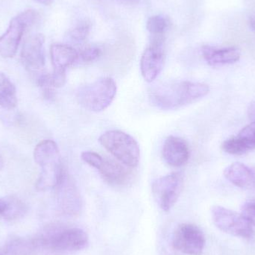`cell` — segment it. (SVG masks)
I'll return each mask as SVG.
<instances>
[{"mask_svg": "<svg viewBox=\"0 0 255 255\" xmlns=\"http://www.w3.org/2000/svg\"><path fill=\"white\" fill-rule=\"evenodd\" d=\"M209 91V86L204 83L172 81L154 87L149 92V100L160 110H176L203 98Z\"/></svg>", "mask_w": 255, "mask_h": 255, "instance_id": "6da1fadb", "label": "cell"}, {"mask_svg": "<svg viewBox=\"0 0 255 255\" xmlns=\"http://www.w3.org/2000/svg\"><path fill=\"white\" fill-rule=\"evenodd\" d=\"M34 157L41 169L36 189L38 191H46L58 187L65 174L56 142L51 139L42 141L34 148Z\"/></svg>", "mask_w": 255, "mask_h": 255, "instance_id": "7a4b0ae2", "label": "cell"}, {"mask_svg": "<svg viewBox=\"0 0 255 255\" xmlns=\"http://www.w3.org/2000/svg\"><path fill=\"white\" fill-rule=\"evenodd\" d=\"M37 246L56 252H76L89 244L88 234L79 228H67L60 225L47 226L37 239Z\"/></svg>", "mask_w": 255, "mask_h": 255, "instance_id": "3957f363", "label": "cell"}, {"mask_svg": "<svg viewBox=\"0 0 255 255\" xmlns=\"http://www.w3.org/2000/svg\"><path fill=\"white\" fill-rule=\"evenodd\" d=\"M117 91L118 86L114 79L102 77L79 88L76 92V100L85 110L98 113L111 106Z\"/></svg>", "mask_w": 255, "mask_h": 255, "instance_id": "277c9868", "label": "cell"}, {"mask_svg": "<svg viewBox=\"0 0 255 255\" xmlns=\"http://www.w3.org/2000/svg\"><path fill=\"white\" fill-rule=\"evenodd\" d=\"M100 143L120 163L129 168L139 164L140 149L136 139L121 130H110L99 138Z\"/></svg>", "mask_w": 255, "mask_h": 255, "instance_id": "5b68a950", "label": "cell"}, {"mask_svg": "<svg viewBox=\"0 0 255 255\" xmlns=\"http://www.w3.org/2000/svg\"><path fill=\"white\" fill-rule=\"evenodd\" d=\"M81 158L87 164L97 169L109 185L121 187L127 184L130 179V171L120 162L103 157L94 151H84L81 154Z\"/></svg>", "mask_w": 255, "mask_h": 255, "instance_id": "8992f818", "label": "cell"}, {"mask_svg": "<svg viewBox=\"0 0 255 255\" xmlns=\"http://www.w3.org/2000/svg\"><path fill=\"white\" fill-rule=\"evenodd\" d=\"M184 187V175L172 172L156 179L151 185V193L162 211L168 212L178 202Z\"/></svg>", "mask_w": 255, "mask_h": 255, "instance_id": "52a82bcc", "label": "cell"}, {"mask_svg": "<svg viewBox=\"0 0 255 255\" xmlns=\"http://www.w3.org/2000/svg\"><path fill=\"white\" fill-rule=\"evenodd\" d=\"M35 18L34 10H27L10 20L7 29L0 37V55L2 58L15 56L25 29L34 22Z\"/></svg>", "mask_w": 255, "mask_h": 255, "instance_id": "ba28073f", "label": "cell"}, {"mask_svg": "<svg viewBox=\"0 0 255 255\" xmlns=\"http://www.w3.org/2000/svg\"><path fill=\"white\" fill-rule=\"evenodd\" d=\"M214 225L224 233L244 239H251L254 229L241 214L222 206L213 207L211 210Z\"/></svg>", "mask_w": 255, "mask_h": 255, "instance_id": "9c48e42d", "label": "cell"}, {"mask_svg": "<svg viewBox=\"0 0 255 255\" xmlns=\"http://www.w3.org/2000/svg\"><path fill=\"white\" fill-rule=\"evenodd\" d=\"M205 237L200 228L191 223L179 225L172 235L173 248L187 255H200L205 247Z\"/></svg>", "mask_w": 255, "mask_h": 255, "instance_id": "30bf717a", "label": "cell"}, {"mask_svg": "<svg viewBox=\"0 0 255 255\" xmlns=\"http://www.w3.org/2000/svg\"><path fill=\"white\" fill-rule=\"evenodd\" d=\"M164 58L163 37H151V43L140 59L141 74L147 82H152L161 73Z\"/></svg>", "mask_w": 255, "mask_h": 255, "instance_id": "8fae6325", "label": "cell"}, {"mask_svg": "<svg viewBox=\"0 0 255 255\" xmlns=\"http://www.w3.org/2000/svg\"><path fill=\"white\" fill-rule=\"evenodd\" d=\"M45 37L43 34H32L25 39L21 51L22 64L31 72L40 71L45 65Z\"/></svg>", "mask_w": 255, "mask_h": 255, "instance_id": "7c38bea8", "label": "cell"}, {"mask_svg": "<svg viewBox=\"0 0 255 255\" xmlns=\"http://www.w3.org/2000/svg\"><path fill=\"white\" fill-rule=\"evenodd\" d=\"M162 155L169 166L180 167L188 162L190 151L188 143L182 138L169 136L163 145Z\"/></svg>", "mask_w": 255, "mask_h": 255, "instance_id": "4fadbf2b", "label": "cell"}, {"mask_svg": "<svg viewBox=\"0 0 255 255\" xmlns=\"http://www.w3.org/2000/svg\"><path fill=\"white\" fill-rule=\"evenodd\" d=\"M58 187H61V205L64 213L69 216H78L82 210L80 192L73 179L64 176Z\"/></svg>", "mask_w": 255, "mask_h": 255, "instance_id": "5bb4252c", "label": "cell"}, {"mask_svg": "<svg viewBox=\"0 0 255 255\" xmlns=\"http://www.w3.org/2000/svg\"><path fill=\"white\" fill-rule=\"evenodd\" d=\"M226 179L239 188L255 190V172L242 163H234L224 171Z\"/></svg>", "mask_w": 255, "mask_h": 255, "instance_id": "9a60e30c", "label": "cell"}, {"mask_svg": "<svg viewBox=\"0 0 255 255\" xmlns=\"http://www.w3.org/2000/svg\"><path fill=\"white\" fill-rule=\"evenodd\" d=\"M50 55L54 71L66 73L69 67L78 62L79 51L69 45L55 43L51 46Z\"/></svg>", "mask_w": 255, "mask_h": 255, "instance_id": "2e32d148", "label": "cell"}, {"mask_svg": "<svg viewBox=\"0 0 255 255\" xmlns=\"http://www.w3.org/2000/svg\"><path fill=\"white\" fill-rule=\"evenodd\" d=\"M202 51L204 58L211 66L232 64L241 58V52L235 47L217 49L212 46H205L202 47Z\"/></svg>", "mask_w": 255, "mask_h": 255, "instance_id": "e0dca14e", "label": "cell"}, {"mask_svg": "<svg viewBox=\"0 0 255 255\" xmlns=\"http://www.w3.org/2000/svg\"><path fill=\"white\" fill-rule=\"evenodd\" d=\"M17 105L16 88L4 73H0V107L7 110Z\"/></svg>", "mask_w": 255, "mask_h": 255, "instance_id": "ac0fdd59", "label": "cell"}, {"mask_svg": "<svg viewBox=\"0 0 255 255\" xmlns=\"http://www.w3.org/2000/svg\"><path fill=\"white\" fill-rule=\"evenodd\" d=\"M169 19L163 15H155L148 18L146 28L151 37H163L169 28Z\"/></svg>", "mask_w": 255, "mask_h": 255, "instance_id": "d6986e66", "label": "cell"}, {"mask_svg": "<svg viewBox=\"0 0 255 255\" xmlns=\"http://www.w3.org/2000/svg\"><path fill=\"white\" fill-rule=\"evenodd\" d=\"M222 148L226 152L235 155H240L249 151L244 142L238 136L226 139L222 145Z\"/></svg>", "mask_w": 255, "mask_h": 255, "instance_id": "ffe728a7", "label": "cell"}, {"mask_svg": "<svg viewBox=\"0 0 255 255\" xmlns=\"http://www.w3.org/2000/svg\"><path fill=\"white\" fill-rule=\"evenodd\" d=\"M237 136L244 142L248 151L255 149V121L244 127Z\"/></svg>", "mask_w": 255, "mask_h": 255, "instance_id": "44dd1931", "label": "cell"}, {"mask_svg": "<svg viewBox=\"0 0 255 255\" xmlns=\"http://www.w3.org/2000/svg\"><path fill=\"white\" fill-rule=\"evenodd\" d=\"M8 211L4 216V218L7 220H16L21 216L23 215L25 212V206L19 199L14 197H9Z\"/></svg>", "mask_w": 255, "mask_h": 255, "instance_id": "7402d4cb", "label": "cell"}, {"mask_svg": "<svg viewBox=\"0 0 255 255\" xmlns=\"http://www.w3.org/2000/svg\"><path fill=\"white\" fill-rule=\"evenodd\" d=\"M101 54V49L97 46H87L82 50L79 51L78 62L84 63V64L93 62L98 59Z\"/></svg>", "mask_w": 255, "mask_h": 255, "instance_id": "603a6c76", "label": "cell"}, {"mask_svg": "<svg viewBox=\"0 0 255 255\" xmlns=\"http://www.w3.org/2000/svg\"><path fill=\"white\" fill-rule=\"evenodd\" d=\"M91 30V25L88 23L81 24L73 28L69 33V37L72 41L76 43H81L85 41L88 37Z\"/></svg>", "mask_w": 255, "mask_h": 255, "instance_id": "cb8c5ba5", "label": "cell"}, {"mask_svg": "<svg viewBox=\"0 0 255 255\" xmlns=\"http://www.w3.org/2000/svg\"><path fill=\"white\" fill-rule=\"evenodd\" d=\"M241 214L250 225L255 227V199H250L243 205Z\"/></svg>", "mask_w": 255, "mask_h": 255, "instance_id": "d4e9b609", "label": "cell"}, {"mask_svg": "<svg viewBox=\"0 0 255 255\" xmlns=\"http://www.w3.org/2000/svg\"><path fill=\"white\" fill-rule=\"evenodd\" d=\"M9 205V198H4V199H0V214L4 217L6 213L8 211Z\"/></svg>", "mask_w": 255, "mask_h": 255, "instance_id": "484cf974", "label": "cell"}, {"mask_svg": "<svg viewBox=\"0 0 255 255\" xmlns=\"http://www.w3.org/2000/svg\"><path fill=\"white\" fill-rule=\"evenodd\" d=\"M248 115L250 119L255 121V101L253 102L249 106Z\"/></svg>", "mask_w": 255, "mask_h": 255, "instance_id": "4316f807", "label": "cell"}, {"mask_svg": "<svg viewBox=\"0 0 255 255\" xmlns=\"http://www.w3.org/2000/svg\"><path fill=\"white\" fill-rule=\"evenodd\" d=\"M36 1H38L39 3H41V4H45V5H49V4H52L53 0H36Z\"/></svg>", "mask_w": 255, "mask_h": 255, "instance_id": "83f0119b", "label": "cell"}, {"mask_svg": "<svg viewBox=\"0 0 255 255\" xmlns=\"http://www.w3.org/2000/svg\"><path fill=\"white\" fill-rule=\"evenodd\" d=\"M250 25H251L252 28L255 31V16L252 18L251 20H250Z\"/></svg>", "mask_w": 255, "mask_h": 255, "instance_id": "f1b7e54d", "label": "cell"}, {"mask_svg": "<svg viewBox=\"0 0 255 255\" xmlns=\"http://www.w3.org/2000/svg\"><path fill=\"white\" fill-rule=\"evenodd\" d=\"M3 167V160L2 157H1V154H0V169Z\"/></svg>", "mask_w": 255, "mask_h": 255, "instance_id": "f546056e", "label": "cell"}, {"mask_svg": "<svg viewBox=\"0 0 255 255\" xmlns=\"http://www.w3.org/2000/svg\"><path fill=\"white\" fill-rule=\"evenodd\" d=\"M126 1H130V0H126Z\"/></svg>", "mask_w": 255, "mask_h": 255, "instance_id": "4dcf8cb0", "label": "cell"}, {"mask_svg": "<svg viewBox=\"0 0 255 255\" xmlns=\"http://www.w3.org/2000/svg\"><path fill=\"white\" fill-rule=\"evenodd\" d=\"M0 255H2L0 254Z\"/></svg>", "mask_w": 255, "mask_h": 255, "instance_id": "1f68e13d", "label": "cell"}]
</instances>
